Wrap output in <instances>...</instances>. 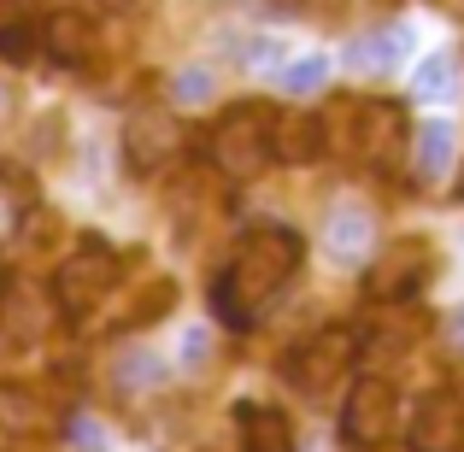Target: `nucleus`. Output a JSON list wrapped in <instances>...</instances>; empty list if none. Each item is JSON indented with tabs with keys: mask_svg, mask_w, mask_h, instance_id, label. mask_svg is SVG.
Listing matches in <instances>:
<instances>
[{
	"mask_svg": "<svg viewBox=\"0 0 464 452\" xmlns=\"http://www.w3.org/2000/svg\"><path fill=\"white\" fill-rule=\"evenodd\" d=\"M118 276H124L118 253L106 247V241H82V247L53 271V300H59V312H71V317L94 312V305H101V300L118 288Z\"/></svg>",
	"mask_w": 464,
	"mask_h": 452,
	"instance_id": "nucleus-4",
	"label": "nucleus"
},
{
	"mask_svg": "<svg viewBox=\"0 0 464 452\" xmlns=\"http://www.w3.org/2000/svg\"><path fill=\"white\" fill-rule=\"evenodd\" d=\"M71 447H82V452H101L106 447V429L94 418H71Z\"/></svg>",
	"mask_w": 464,
	"mask_h": 452,
	"instance_id": "nucleus-22",
	"label": "nucleus"
},
{
	"mask_svg": "<svg viewBox=\"0 0 464 452\" xmlns=\"http://www.w3.org/2000/svg\"><path fill=\"white\" fill-rule=\"evenodd\" d=\"M241 452H300L283 406H241Z\"/></svg>",
	"mask_w": 464,
	"mask_h": 452,
	"instance_id": "nucleus-14",
	"label": "nucleus"
},
{
	"mask_svg": "<svg viewBox=\"0 0 464 452\" xmlns=\"http://www.w3.org/2000/svg\"><path fill=\"white\" fill-rule=\"evenodd\" d=\"M394 418H400V399L382 376H359V382L347 388V399H341V435H347V447L388 441V435H394Z\"/></svg>",
	"mask_w": 464,
	"mask_h": 452,
	"instance_id": "nucleus-6",
	"label": "nucleus"
},
{
	"mask_svg": "<svg viewBox=\"0 0 464 452\" xmlns=\"http://www.w3.org/2000/svg\"><path fill=\"white\" fill-rule=\"evenodd\" d=\"M42 53L59 59V65H82L94 53V18L89 12H47L42 18Z\"/></svg>",
	"mask_w": 464,
	"mask_h": 452,
	"instance_id": "nucleus-10",
	"label": "nucleus"
},
{
	"mask_svg": "<svg viewBox=\"0 0 464 452\" xmlns=\"http://www.w3.org/2000/svg\"><path fill=\"white\" fill-rule=\"evenodd\" d=\"M106 6H112V12H118V6H130V0H106Z\"/></svg>",
	"mask_w": 464,
	"mask_h": 452,
	"instance_id": "nucleus-26",
	"label": "nucleus"
},
{
	"mask_svg": "<svg viewBox=\"0 0 464 452\" xmlns=\"http://www.w3.org/2000/svg\"><path fill=\"white\" fill-rule=\"evenodd\" d=\"M411 94L418 101H453L459 94V53H430L411 71Z\"/></svg>",
	"mask_w": 464,
	"mask_h": 452,
	"instance_id": "nucleus-16",
	"label": "nucleus"
},
{
	"mask_svg": "<svg viewBox=\"0 0 464 452\" xmlns=\"http://www.w3.org/2000/svg\"><path fill=\"white\" fill-rule=\"evenodd\" d=\"M459 159V130L453 124H423L418 136H411V177L430 188V182H441L447 170H453Z\"/></svg>",
	"mask_w": 464,
	"mask_h": 452,
	"instance_id": "nucleus-13",
	"label": "nucleus"
},
{
	"mask_svg": "<svg viewBox=\"0 0 464 452\" xmlns=\"http://www.w3.org/2000/svg\"><path fill=\"white\" fill-rule=\"evenodd\" d=\"M353 359H359V335H353V329H341V323L312 329V335L288 352V382L306 399H324L329 388L353 370Z\"/></svg>",
	"mask_w": 464,
	"mask_h": 452,
	"instance_id": "nucleus-3",
	"label": "nucleus"
},
{
	"mask_svg": "<svg viewBox=\"0 0 464 452\" xmlns=\"http://www.w3.org/2000/svg\"><path fill=\"white\" fill-rule=\"evenodd\" d=\"M406 141V118H400L394 101H376V106H359V153L371 165H388Z\"/></svg>",
	"mask_w": 464,
	"mask_h": 452,
	"instance_id": "nucleus-11",
	"label": "nucleus"
},
{
	"mask_svg": "<svg viewBox=\"0 0 464 452\" xmlns=\"http://www.w3.org/2000/svg\"><path fill=\"white\" fill-rule=\"evenodd\" d=\"M317 89H329V59L324 53H306V59H295V65H283V94L306 101Z\"/></svg>",
	"mask_w": 464,
	"mask_h": 452,
	"instance_id": "nucleus-18",
	"label": "nucleus"
},
{
	"mask_svg": "<svg viewBox=\"0 0 464 452\" xmlns=\"http://www.w3.org/2000/svg\"><path fill=\"white\" fill-rule=\"evenodd\" d=\"M411 53V35L400 30V24H388V30H376V35H364V42H353V65L359 71H376V77H382V71H394L400 59Z\"/></svg>",
	"mask_w": 464,
	"mask_h": 452,
	"instance_id": "nucleus-15",
	"label": "nucleus"
},
{
	"mask_svg": "<svg viewBox=\"0 0 464 452\" xmlns=\"http://www.w3.org/2000/svg\"><path fill=\"white\" fill-rule=\"evenodd\" d=\"M35 399L30 388H0V429H35Z\"/></svg>",
	"mask_w": 464,
	"mask_h": 452,
	"instance_id": "nucleus-20",
	"label": "nucleus"
},
{
	"mask_svg": "<svg viewBox=\"0 0 464 452\" xmlns=\"http://www.w3.org/2000/svg\"><path fill=\"white\" fill-rule=\"evenodd\" d=\"M411 452H464V399L453 388H430L411 411Z\"/></svg>",
	"mask_w": 464,
	"mask_h": 452,
	"instance_id": "nucleus-7",
	"label": "nucleus"
},
{
	"mask_svg": "<svg viewBox=\"0 0 464 452\" xmlns=\"http://www.w3.org/2000/svg\"><path fill=\"white\" fill-rule=\"evenodd\" d=\"M170 94H177L182 106H206V101L218 94V82H212V71L188 65V71H177V77H170Z\"/></svg>",
	"mask_w": 464,
	"mask_h": 452,
	"instance_id": "nucleus-21",
	"label": "nucleus"
},
{
	"mask_svg": "<svg viewBox=\"0 0 464 452\" xmlns=\"http://www.w3.org/2000/svg\"><path fill=\"white\" fill-rule=\"evenodd\" d=\"M300 236L283 224H259L236 241L229 271L212 283V312L224 329H253L265 317V305L283 294V283L300 271Z\"/></svg>",
	"mask_w": 464,
	"mask_h": 452,
	"instance_id": "nucleus-1",
	"label": "nucleus"
},
{
	"mask_svg": "<svg viewBox=\"0 0 464 452\" xmlns=\"http://www.w3.org/2000/svg\"><path fill=\"white\" fill-rule=\"evenodd\" d=\"M112 382L124 388V394H136V388H159V382H165V364H159V359H153L148 347H130L124 359H118Z\"/></svg>",
	"mask_w": 464,
	"mask_h": 452,
	"instance_id": "nucleus-17",
	"label": "nucleus"
},
{
	"mask_svg": "<svg viewBox=\"0 0 464 452\" xmlns=\"http://www.w3.org/2000/svg\"><path fill=\"white\" fill-rule=\"evenodd\" d=\"M447 347H459V352H464V305H459L453 317H447Z\"/></svg>",
	"mask_w": 464,
	"mask_h": 452,
	"instance_id": "nucleus-24",
	"label": "nucleus"
},
{
	"mask_svg": "<svg viewBox=\"0 0 464 452\" xmlns=\"http://www.w3.org/2000/svg\"><path fill=\"white\" fill-rule=\"evenodd\" d=\"M182 148H188V130H182L177 112H165V106H141V112H130V124H124V159H130L136 177L165 170Z\"/></svg>",
	"mask_w": 464,
	"mask_h": 452,
	"instance_id": "nucleus-5",
	"label": "nucleus"
},
{
	"mask_svg": "<svg viewBox=\"0 0 464 452\" xmlns=\"http://www.w3.org/2000/svg\"><path fill=\"white\" fill-rule=\"evenodd\" d=\"M206 359V329H194L188 341H182V364H200Z\"/></svg>",
	"mask_w": 464,
	"mask_h": 452,
	"instance_id": "nucleus-23",
	"label": "nucleus"
},
{
	"mask_svg": "<svg viewBox=\"0 0 464 452\" xmlns=\"http://www.w3.org/2000/svg\"><path fill=\"white\" fill-rule=\"evenodd\" d=\"M212 165L229 182H253L276 165V112L259 101H241L236 112H224V124L212 130Z\"/></svg>",
	"mask_w": 464,
	"mask_h": 452,
	"instance_id": "nucleus-2",
	"label": "nucleus"
},
{
	"mask_svg": "<svg viewBox=\"0 0 464 452\" xmlns=\"http://www.w3.org/2000/svg\"><path fill=\"white\" fill-rule=\"evenodd\" d=\"M42 53V24H6V30H0V59H6V65H30V59Z\"/></svg>",
	"mask_w": 464,
	"mask_h": 452,
	"instance_id": "nucleus-19",
	"label": "nucleus"
},
{
	"mask_svg": "<svg viewBox=\"0 0 464 452\" xmlns=\"http://www.w3.org/2000/svg\"><path fill=\"white\" fill-rule=\"evenodd\" d=\"M423 276H430V247H423V241H394V247L376 253V264H371V300L400 305L423 288Z\"/></svg>",
	"mask_w": 464,
	"mask_h": 452,
	"instance_id": "nucleus-8",
	"label": "nucleus"
},
{
	"mask_svg": "<svg viewBox=\"0 0 464 452\" xmlns=\"http://www.w3.org/2000/svg\"><path fill=\"white\" fill-rule=\"evenodd\" d=\"M459 194H464V170H459Z\"/></svg>",
	"mask_w": 464,
	"mask_h": 452,
	"instance_id": "nucleus-27",
	"label": "nucleus"
},
{
	"mask_svg": "<svg viewBox=\"0 0 464 452\" xmlns=\"http://www.w3.org/2000/svg\"><path fill=\"white\" fill-rule=\"evenodd\" d=\"M12 224H18V206H12V200H6V194H0V236H6V229H12Z\"/></svg>",
	"mask_w": 464,
	"mask_h": 452,
	"instance_id": "nucleus-25",
	"label": "nucleus"
},
{
	"mask_svg": "<svg viewBox=\"0 0 464 452\" xmlns=\"http://www.w3.org/2000/svg\"><path fill=\"white\" fill-rule=\"evenodd\" d=\"M329 148V130L312 112H283L276 118V165H317Z\"/></svg>",
	"mask_w": 464,
	"mask_h": 452,
	"instance_id": "nucleus-12",
	"label": "nucleus"
},
{
	"mask_svg": "<svg viewBox=\"0 0 464 452\" xmlns=\"http://www.w3.org/2000/svg\"><path fill=\"white\" fill-rule=\"evenodd\" d=\"M324 247H329V259L341 264V271H359L364 259H371V247H376V224H371V212L364 206H335L329 212V224H324Z\"/></svg>",
	"mask_w": 464,
	"mask_h": 452,
	"instance_id": "nucleus-9",
	"label": "nucleus"
}]
</instances>
